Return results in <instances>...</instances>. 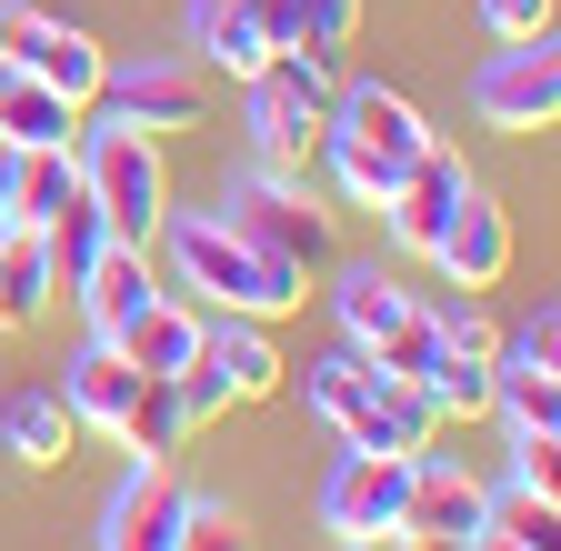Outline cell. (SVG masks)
<instances>
[{"instance_id": "obj_20", "label": "cell", "mask_w": 561, "mask_h": 551, "mask_svg": "<svg viewBox=\"0 0 561 551\" xmlns=\"http://www.w3.org/2000/svg\"><path fill=\"white\" fill-rule=\"evenodd\" d=\"M130 391H140V371L121 361V341H81L70 371H60V401H70V422H81V432H121Z\"/></svg>"}, {"instance_id": "obj_11", "label": "cell", "mask_w": 561, "mask_h": 551, "mask_svg": "<svg viewBox=\"0 0 561 551\" xmlns=\"http://www.w3.org/2000/svg\"><path fill=\"white\" fill-rule=\"evenodd\" d=\"M70 301H81V321H91V341H121L140 311H151L161 301V271H151V251H140V241H111L91 271H81V291H70Z\"/></svg>"}, {"instance_id": "obj_12", "label": "cell", "mask_w": 561, "mask_h": 551, "mask_svg": "<svg viewBox=\"0 0 561 551\" xmlns=\"http://www.w3.org/2000/svg\"><path fill=\"white\" fill-rule=\"evenodd\" d=\"M181 31H191V60H201V71H221V81H261V60H271L261 0H191Z\"/></svg>"}, {"instance_id": "obj_35", "label": "cell", "mask_w": 561, "mask_h": 551, "mask_svg": "<svg viewBox=\"0 0 561 551\" xmlns=\"http://www.w3.org/2000/svg\"><path fill=\"white\" fill-rule=\"evenodd\" d=\"M471 551H541V541H512V531H491V521H481V531H471Z\"/></svg>"}, {"instance_id": "obj_15", "label": "cell", "mask_w": 561, "mask_h": 551, "mask_svg": "<svg viewBox=\"0 0 561 551\" xmlns=\"http://www.w3.org/2000/svg\"><path fill=\"white\" fill-rule=\"evenodd\" d=\"M432 441H442V411H432V391H421V381H371L362 422L341 432V451H401V461H421Z\"/></svg>"}, {"instance_id": "obj_39", "label": "cell", "mask_w": 561, "mask_h": 551, "mask_svg": "<svg viewBox=\"0 0 561 551\" xmlns=\"http://www.w3.org/2000/svg\"><path fill=\"white\" fill-rule=\"evenodd\" d=\"M0 11H11V0H0Z\"/></svg>"}, {"instance_id": "obj_5", "label": "cell", "mask_w": 561, "mask_h": 551, "mask_svg": "<svg viewBox=\"0 0 561 551\" xmlns=\"http://www.w3.org/2000/svg\"><path fill=\"white\" fill-rule=\"evenodd\" d=\"M101 111L140 120V130H201L210 120V71L191 50H140V60H111L101 71Z\"/></svg>"}, {"instance_id": "obj_33", "label": "cell", "mask_w": 561, "mask_h": 551, "mask_svg": "<svg viewBox=\"0 0 561 551\" xmlns=\"http://www.w3.org/2000/svg\"><path fill=\"white\" fill-rule=\"evenodd\" d=\"M181 551H251V521L231 502H191L181 512Z\"/></svg>"}, {"instance_id": "obj_23", "label": "cell", "mask_w": 561, "mask_h": 551, "mask_svg": "<svg viewBox=\"0 0 561 551\" xmlns=\"http://www.w3.org/2000/svg\"><path fill=\"white\" fill-rule=\"evenodd\" d=\"M70 200H81V151H11V221L50 231Z\"/></svg>"}, {"instance_id": "obj_19", "label": "cell", "mask_w": 561, "mask_h": 551, "mask_svg": "<svg viewBox=\"0 0 561 551\" xmlns=\"http://www.w3.org/2000/svg\"><path fill=\"white\" fill-rule=\"evenodd\" d=\"M81 141V101H60L31 71H0V151H70Z\"/></svg>"}, {"instance_id": "obj_32", "label": "cell", "mask_w": 561, "mask_h": 551, "mask_svg": "<svg viewBox=\"0 0 561 551\" xmlns=\"http://www.w3.org/2000/svg\"><path fill=\"white\" fill-rule=\"evenodd\" d=\"M421 321H432L442 352H481V361H491V341H502V331H491V311H481V291H442V301H421Z\"/></svg>"}, {"instance_id": "obj_29", "label": "cell", "mask_w": 561, "mask_h": 551, "mask_svg": "<svg viewBox=\"0 0 561 551\" xmlns=\"http://www.w3.org/2000/svg\"><path fill=\"white\" fill-rule=\"evenodd\" d=\"M101 251H111V221L91 211V191H81V200H70V211H60L50 231H41V261H50V291H81V271H91Z\"/></svg>"}, {"instance_id": "obj_36", "label": "cell", "mask_w": 561, "mask_h": 551, "mask_svg": "<svg viewBox=\"0 0 561 551\" xmlns=\"http://www.w3.org/2000/svg\"><path fill=\"white\" fill-rule=\"evenodd\" d=\"M0 221H11V151H0Z\"/></svg>"}, {"instance_id": "obj_3", "label": "cell", "mask_w": 561, "mask_h": 551, "mask_svg": "<svg viewBox=\"0 0 561 551\" xmlns=\"http://www.w3.org/2000/svg\"><path fill=\"white\" fill-rule=\"evenodd\" d=\"M221 211L261 241V251H280L291 271H331V251H341V221L311 200V181H271V171H241L231 191H221Z\"/></svg>"}, {"instance_id": "obj_28", "label": "cell", "mask_w": 561, "mask_h": 551, "mask_svg": "<svg viewBox=\"0 0 561 551\" xmlns=\"http://www.w3.org/2000/svg\"><path fill=\"white\" fill-rule=\"evenodd\" d=\"M491 411H502L512 441H522V432H551V422H561V381H551L541 361H491Z\"/></svg>"}, {"instance_id": "obj_31", "label": "cell", "mask_w": 561, "mask_h": 551, "mask_svg": "<svg viewBox=\"0 0 561 551\" xmlns=\"http://www.w3.org/2000/svg\"><path fill=\"white\" fill-rule=\"evenodd\" d=\"M421 391H432L442 422H471V411H491V361H481V352H432Z\"/></svg>"}, {"instance_id": "obj_24", "label": "cell", "mask_w": 561, "mask_h": 551, "mask_svg": "<svg viewBox=\"0 0 561 551\" xmlns=\"http://www.w3.org/2000/svg\"><path fill=\"white\" fill-rule=\"evenodd\" d=\"M50 301H60V291H50V261H41V231L0 221V331H31V321H41Z\"/></svg>"}, {"instance_id": "obj_25", "label": "cell", "mask_w": 561, "mask_h": 551, "mask_svg": "<svg viewBox=\"0 0 561 551\" xmlns=\"http://www.w3.org/2000/svg\"><path fill=\"white\" fill-rule=\"evenodd\" d=\"M271 21V50H351V31H362V0H261Z\"/></svg>"}, {"instance_id": "obj_2", "label": "cell", "mask_w": 561, "mask_h": 551, "mask_svg": "<svg viewBox=\"0 0 561 551\" xmlns=\"http://www.w3.org/2000/svg\"><path fill=\"white\" fill-rule=\"evenodd\" d=\"M81 191H91V211L111 221V241H140L151 251L161 241V211H171V171H161V130H140L121 111H81Z\"/></svg>"}, {"instance_id": "obj_14", "label": "cell", "mask_w": 561, "mask_h": 551, "mask_svg": "<svg viewBox=\"0 0 561 551\" xmlns=\"http://www.w3.org/2000/svg\"><path fill=\"white\" fill-rule=\"evenodd\" d=\"M331 311H341V341H351V352H381L391 331L421 321V291H401L381 261H341L331 271Z\"/></svg>"}, {"instance_id": "obj_34", "label": "cell", "mask_w": 561, "mask_h": 551, "mask_svg": "<svg viewBox=\"0 0 561 551\" xmlns=\"http://www.w3.org/2000/svg\"><path fill=\"white\" fill-rule=\"evenodd\" d=\"M471 11H481L491 41H541L551 31V0H471Z\"/></svg>"}, {"instance_id": "obj_6", "label": "cell", "mask_w": 561, "mask_h": 551, "mask_svg": "<svg viewBox=\"0 0 561 551\" xmlns=\"http://www.w3.org/2000/svg\"><path fill=\"white\" fill-rule=\"evenodd\" d=\"M411 512V461L401 451H341L321 481V531L331 541H401Z\"/></svg>"}, {"instance_id": "obj_10", "label": "cell", "mask_w": 561, "mask_h": 551, "mask_svg": "<svg viewBox=\"0 0 561 551\" xmlns=\"http://www.w3.org/2000/svg\"><path fill=\"white\" fill-rule=\"evenodd\" d=\"M181 512L191 492H171L161 461H130L121 492L101 502V551H181Z\"/></svg>"}, {"instance_id": "obj_30", "label": "cell", "mask_w": 561, "mask_h": 551, "mask_svg": "<svg viewBox=\"0 0 561 551\" xmlns=\"http://www.w3.org/2000/svg\"><path fill=\"white\" fill-rule=\"evenodd\" d=\"M481 521L491 531H512V541H541L551 551V531H561V502H551V481H491V492H481Z\"/></svg>"}, {"instance_id": "obj_18", "label": "cell", "mask_w": 561, "mask_h": 551, "mask_svg": "<svg viewBox=\"0 0 561 551\" xmlns=\"http://www.w3.org/2000/svg\"><path fill=\"white\" fill-rule=\"evenodd\" d=\"M411 531L471 541V531H481V481H471L461 461H442V451H421V461H411V512H401V541H411Z\"/></svg>"}, {"instance_id": "obj_13", "label": "cell", "mask_w": 561, "mask_h": 551, "mask_svg": "<svg viewBox=\"0 0 561 551\" xmlns=\"http://www.w3.org/2000/svg\"><path fill=\"white\" fill-rule=\"evenodd\" d=\"M331 130L341 141H362V151H381V161H421L442 141L432 120H421L401 91H381V81H341V101H331Z\"/></svg>"}, {"instance_id": "obj_4", "label": "cell", "mask_w": 561, "mask_h": 551, "mask_svg": "<svg viewBox=\"0 0 561 551\" xmlns=\"http://www.w3.org/2000/svg\"><path fill=\"white\" fill-rule=\"evenodd\" d=\"M471 120L481 130H512V141H531V130L561 120V50H551V31L541 41H502L471 71Z\"/></svg>"}, {"instance_id": "obj_8", "label": "cell", "mask_w": 561, "mask_h": 551, "mask_svg": "<svg viewBox=\"0 0 561 551\" xmlns=\"http://www.w3.org/2000/svg\"><path fill=\"white\" fill-rule=\"evenodd\" d=\"M421 261H432L451 291H491V282L512 271V211H502V200H491V191L471 181V191H461V211L442 221V241L421 251Z\"/></svg>"}, {"instance_id": "obj_17", "label": "cell", "mask_w": 561, "mask_h": 551, "mask_svg": "<svg viewBox=\"0 0 561 551\" xmlns=\"http://www.w3.org/2000/svg\"><path fill=\"white\" fill-rule=\"evenodd\" d=\"M241 91H251V171H271V181H311L321 111L280 101V91H261V81H241Z\"/></svg>"}, {"instance_id": "obj_7", "label": "cell", "mask_w": 561, "mask_h": 551, "mask_svg": "<svg viewBox=\"0 0 561 551\" xmlns=\"http://www.w3.org/2000/svg\"><path fill=\"white\" fill-rule=\"evenodd\" d=\"M0 60H11V71H31V81H50L60 101H101V71H111V50L81 31V21H50V11H0Z\"/></svg>"}, {"instance_id": "obj_22", "label": "cell", "mask_w": 561, "mask_h": 551, "mask_svg": "<svg viewBox=\"0 0 561 551\" xmlns=\"http://www.w3.org/2000/svg\"><path fill=\"white\" fill-rule=\"evenodd\" d=\"M121 361H130L140 381H171V371H191V361H201V311L161 291L151 311H140V321L121 331Z\"/></svg>"}, {"instance_id": "obj_37", "label": "cell", "mask_w": 561, "mask_h": 551, "mask_svg": "<svg viewBox=\"0 0 561 551\" xmlns=\"http://www.w3.org/2000/svg\"><path fill=\"white\" fill-rule=\"evenodd\" d=\"M341 551H391V541H341Z\"/></svg>"}, {"instance_id": "obj_21", "label": "cell", "mask_w": 561, "mask_h": 551, "mask_svg": "<svg viewBox=\"0 0 561 551\" xmlns=\"http://www.w3.org/2000/svg\"><path fill=\"white\" fill-rule=\"evenodd\" d=\"M70 441H81V422H70L60 391H11V401H0V451H11L21 471H60Z\"/></svg>"}, {"instance_id": "obj_26", "label": "cell", "mask_w": 561, "mask_h": 551, "mask_svg": "<svg viewBox=\"0 0 561 551\" xmlns=\"http://www.w3.org/2000/svg\"><path fill=\"white\" fill-rule=\"evenodd\" d=\"M371 381H381V371L341 341L331 361H311V371H301V411H311L321 432H351V422H362V401H371Z\"/></svg>"}, {"instance_id": "obj_38", "label": "cell", "mask_w": 561, "mask_h": 551, "mask_svg": "<svg viewBox=\"0 0 561 551\" xmlns=\"http://www.w3.org/2000/svg\"><path fill=\"white\" fill-rule=\"evenodd\" d=\"M0 71H11V60H0Z\"/></svg>"}, {"instance_id": "obj_9", "label": "cell", "mask_w": 561, "mask_h": 551, "mask_svg": "<svg viewBox=\"0 0 561 551\" xmlns=\"http://www.w3.org/2000/svg\"><path fill=\"white\" fill-rule=\"evenodd\" d=\"M461 191H471L461 151H451V141H432V151H421V161L401 171V191L381 200V231H391V251H411V261H421V251L442 241V221L461 211Z\"/></svg>"}, {"instance_id": "obj_16", "label": "cell", "mask_w": 561, "mask_h": 551, "mask_svg": "<svg viewBox=\"0 0 561 551\" xmlns=\"http://www.w3.org/2000/svg\"><path fill=\"white\" fill-rule=\"evenodd\" d=\"M201 361L231 401H271L280 391V352H271V321H241V311H210L201 321Z\"/></svg>"}, {"instance_id": "obj_1", "label": "cell", "mask_w": 561, "mask_h": 551, "mask_svg": "<svg viewBox=\"0 0 561 551\" xmlns=\"http://www.w3.org/2000/svg\"><path fill=\"white\" fill-rule=\"evenodd\" d=\"M161 251H171V282L201 291L210 311H241V321H280V311H301V282L311 271H291L280 251H261L221 200H201V211H161Z\"/></svg>"}, {"instance_id": "obj_27", "label": "cell", "mask_w": 561, "mask_h": 551, "mask_svg": "<svg viewBox=\"0 0 561 551\" xmlns=\"http://www.w3.org/2000/svg\"><path fill=\"white\" fill-rule=\"evenodd\" d=\"M111 441H130V461H171V451L191 441V411H181V391H171V381H140Z\"/></svg>"}]
</instances>
